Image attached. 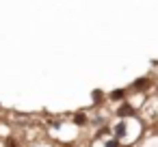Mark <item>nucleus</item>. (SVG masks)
<instances>
[{"label":"nucleus","instance_id":"obj_1","mask_svg":"<svg viewBox=\"0 0 158 147\" xmlns=\"http://www.w3.org/2000/svg\"><path fill=\"white\" fill-rule=\"evenodd\" d=\"M117 115H119V117H130V115H134V108H132L130 104H123V106L117 110Z\"/></svg>","mask_w":158,"mask_h":147},{"label":"nucleus","instance_id":"obj_2","mask_svg":"<svg viewBox=\"0 0 158 147\" xmlns=\"http://www.w3.org/2000/svg\"><path fill=\"white\" fill-rule=\"evenodd\" d=\"M149 84H152V80H149V78H141V80H136V82H134V89H139V91H141V89H147Z\"/></svg>","mask_w":158,"mask_h":147},{"label":"nucleus","instance_id":"obj_3","mask_svg":"<svg viewBox=\"0 0 158 147\" xmlns=\"http://www.w3.org/2000/svg\"><path fill=\"white\" fill-rule=\"evenodd\" d=\"M5 147H22V143L18 138H7L5 141Z\"/></svg>","mask_w":158,"mask_h":147},{"label":"nucleus","instance_id":"obj_4","mask_svg":"<svg viewBox=\"0 0 158 147\" xmlns=\"http://www.w3.org/2000/svg\"><path fill=\"white\" fill-rule=\"evenodd\" d=\"M123 95H126V91L119 89V91H113V93H110V100H123Z\"/></svg>","mask_w":158,"mask_h":147},{"label":"nucleus","instance_id":"obj_5","mask_svg":"<svg viewBox=\"0 0 158 147\" xmlns=\"http://www.w3.org/2000/svg\"><path fill=\"white\" fill-rule=\"evenodd\" d=\"M76 121H78V123H85L87 117H85V115H76Z\"/></svg>","mask_w":158,"mask_h":147},{"label":"nucleus","instance_id":"obj_6","mask_svg":"<svg viewBox=\"0 0 158 147\" xmlns=\"http://www.w3.org/2000/svg\"><path fill=\"white\" fill-rule=\"evenodd\" d=\"M106 147H119V141H108Z\"/></svg>","mask_w":158,"mask_h":147},{"label":"nucleus","instance_id":"obj_7","mask_svg":"<svg viewBox=\"0 0 158 147\" xmlns=\"http://www.w3.org/2000/svg\"><path fill=\"white\" fill-rule=\"evenodd\" d=\"M69 147H72V145H69Z\"/></svg>","mask_w":158,"mask_h":147}]
</instances>
